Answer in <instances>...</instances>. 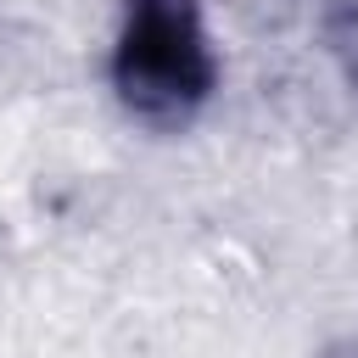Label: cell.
<instances>
[{
  "label": "cell",
  "instance_id": "6da1fadb",
  "mask_svg": "<svg viewBox=\"0 0 358 358\" xmlns=\"http://www.w3.org/2000/svg\"><path fill=\"white\" fill-rule=\"evenodd\" d=\"M112 90L123 112L151 129L190 123L218 90V56L201 22V0H123Z\"/></svg>",
  "mask_w": 358,
  "mask_h": 358
},
{
  "label": "cell",
  "instance_id": "7a4b0ae2",
  "mask_svg": "<svg viewBox=\"0 0 358 358\" xmlns=\"http://www.w3.org/2000/svg\"><path fill=\"white\" fill-rule=\"evenodd\" d=\"M324 45L341 62L347 84L358 90V0H330V11H324Z\"/></svg>",
  "mask_w": 358,
  "mask_h": 358
},
{
  "label": "cell",
  "instance_id": "3957f363",
  "mask_svg": "<svg viewBox=\"0 0 358 358\" xmlns=\"http://www.w3.org/2000/svg\"><path fill=\"white\" fill-rule=\"evenodd\" d=\"M319 358H358V341H336V347H324Z\"/></svg>",
  "mask_w": 358,
  "mask_h": 358
}]
</instances>
